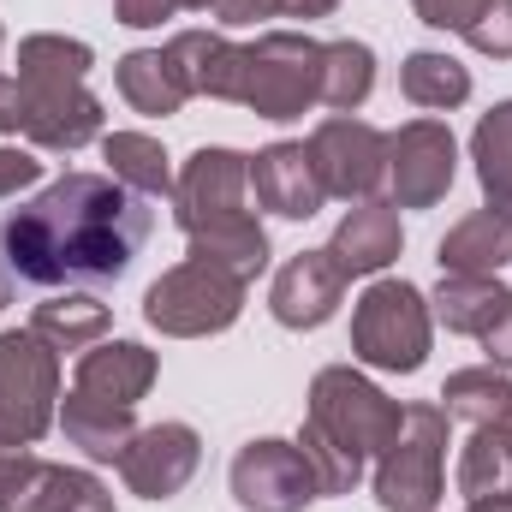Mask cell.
<instances>
[{
  "label": "cell",
  "mask_w": 512,
  "mask_h": 512,
  "mask_svg": "<svg viewBox=\"0 0 512 512\" xmlns=\"http://www.w3.org/2000/svg\"><path fill=\"white\" fill-rule=\"evenodd\" d=\"M36 179H42V161L30 149H0V197H18Z\"/></svg>",
  "instance_id": "32"
},
{
  "label": "cell",
  "mask_w": 512,
  "mask_h": 512,
  "mask_svg": "<svg viewBox=\"0 0 512 512\" xmlns=\"http://www.w3.org/2000/svg\"><path fill=\"white\" fill-rule=\"evenodd\" d=\"M512 256V215L483 209L441 239V274H495Z\"/></svg>",
  "instance_id": "21"
},
{
  "label": "cell",
  "mask_w": 512,
  "mask_h": 512,
  "mask_svg": "<svg viewBox=\"0 0 512 512\" xmlns=\"http://www.w3.org/2000/svg\"><path fill=\"white\" fill-rule=\"evenodd\" d=\"M453 131L441 120H411L405 131L387 137V179H393V197L405 209H429L447 197L453 185Z\"/></svg>",
  "instance_id": "12"
},
{
  "label": "cell",
  "mask_w": 512,
  "mask_h": 512,
  "mask_svg": "<svg viewBox=\"0 0 512 512\" xmlns=\"http://www.w3.org/2000/svg\"><path fill=\"white\" fill-rule=\"evenodd\" d=\"M471 512H512V495H483V501H471Z\"/></svg>",
  "instance_id": "37"
},
{
  "label": "cell",
  "mask_w": 512,
  "mask_h": 512,
  "mask_svg": "<svg viewBox=\"0 0 512 512\" xmlns=\"http://www.w3.org/2000/svg\"><path fill=\"white\" fill-rule=\"evenodd\" d=\"M441 399H447V417L477 423V429L507 423L512 417V382L501 376V370H459V376H447Z\"/></svg>",
  "instance_id": "26"
},
{
  "label": "cell",
  "mask_w": 512,
  "mask_h": 512,
  "mask_svg": "<svg viewBox=\"0 0 512 512\" xmlns=\"http://www.w3.org/2000/svg\"><path fill=\"white\" fill-rule=\"evenodd\" d=\"M191 262H209V268H227L233 280L251 286L256 274L268 268V233L256 227L251 215H233V221H209L191 233Z\"/></svg>",
  "instance_id": "20"
},
{
  "label": "cell",
  "mask_w": 512,
  "mask_h": 512,
  "mask_svg": "<svg viewBox=\"0 0 512 512\" xmlns=\"http://www.w3.org/2000/svg\"><path fill=\"white\" fill-rule=\"evenodd\" d=\"M477 173H483V191L489 203L512 215V102H501L483 126H477Z\"/></svg>",
  "instance_id": "29"
},
{
  "label": "cell",
  "mask_w": 512,
  "mask_h": 512,
  "mask_svg": "<svg viewBox=\"0 0 512 512\" xmlns=\"http://www.w3.org/2000/svg\"><path fill=\"white\" fill-rule=\"evenodd\" d=\"M120 96H126L137 114H179L185 108V78H179V66L167 60V48H137L120 60Z\"/></svg>",
  "instance_id": "23"
},
{
  "label": "cell",
  "mask_w": 512,
  "mask_h": 512,
  "mask_svg": "<svg viewBox=\"0 0 512 512\" xmlns=\"http://www.w3.org/2000/svg\"><path fill=\"white\" fill-rule=\"evenodd\" d=\"M251 191L262 209L286 215V221H310L322 209V179L310 167V149L304 143H268L262 155L251 161Z\"/></svg>",
  "instance_id": "14"
},
{
  "label": "cell",
  "mask_w": 512,
  "mask_h": 512,
  "mask_svg": "<svg viewBox=\"0 0 512 512\" xmlns=\"http://www.w3.org/2000/svg\"><path fill=\"white\" fill-rule=\"evenodd\" d=\"M60 429H66L72 447H84L90 459H114V465H120V453H126L131 435H137L131 405H102V399H90V393H72V399H66Z\"/></svg>",
  "instance_id": "22"
},
{
  "label": "cell",
  "mask_w": 512,
  "mask_h": 512,
  "mask_svg": "<svg viewBox=\"0 0 512 512\" xmlns=\"http://www.w3.org/2000/svg\"><path fill=\"white\" fill-rule=\"evenodd\" d=\"M310 167L328 197H346V203L376 197V185L387 179V137L352 114H340L310 137Z\"/></svg>",
  "instance_id": "10"
},
{
  "label": "cell",
  "mask_w": 512,
  "mask_h": 512,
  "mask_svg": "<svg viewBox=\"0 0 512 512\" xmlns=\"http://www.w3.org/2000/svg\"><path fill=\"white\" fill-rule=\"evenodd\" d=\"M6 304H12V268L0 262V310H6Z\"/></svg>",
  "instance_id": "38"
},
{
  "label": "cell",
  "mask_w": 512,
  "mask_h": 512,
  "mask_svg": "<svg viewBox=\"0 0 512 512\" xmlns=\"http://www.w3.org/2000/svg\"><path fill=\"white\" fill-rule=\"evenodd\" d=\"M316 471L292 441H251L233 459V501L251 512H304L316 501Z\"/></svg>",
  "instance_id": "9"
},
{
  "label": "cell",
  "mask_w": 512,
  "mask_h": 512,
  "mask_svg": "<svg viewBox=\"0 0 512 512\" xmlns=\"http://www.w3.org/2000/svg\"><path fill=\"white\" fill-rule=\"evenodd\" d=\"M102 155H108V179H120L126 191L137 197H173V179H167V155H161V143L155 137H143V131H114V137H102Z\"/></svg>",
  "instance_id": "24"
},
{
  "label": "cell",
  "mask_w": 512,
  "mask_h": 512,
  "mask_svg": "<svg viewBox=\"0 0 512 512\" xmlns=\"http://www.w3.org/2000/svg\"><path fill=\"white\" fill-rule=\"evenodd\" d=\"M370 90H376V54L364 42H328L322 48V102L352 114V108H364Z\"/></svg>",
  "instance_id": "28"
},
{
  "label": "cell",
  "mask_w": 512,
  "mask_h": 512,
  "mask_svg": "<svg viewBox=\"0 0 512 512\" xmlns=\"http://www.w3.org/2000/svg\"><path fill=\"white\" fill-rule=\"evenodd\" d=\"M0 131H24V102L12 78H0Z\"/></svg>",
  "instance_id": "34"
},
{
  "label": "cell",
  "mask_w": 512,
  "mask_h": 512,
  "mask_svg": "<svg viewBox=\"0 0 512 512\" xmlns=\"http://www.w3.org/2000/svg\"><path fill=\"white\" fill-rule=\"evenodd\" d=\"M512 310V292L495 274H447L441 292H435V316L453 328V334H489L501 316Z\"/></svg>",
  "instance_id": "19"
},
{
  "label": "cell",
  "mask_w": 512,
  "mask_h": 512,
  "mask_svg": "<svg viewBox=\"0 0 512 512\" xmlns=\"http://www.w3.org/2000/svg\"><path fill=\"white\" fill-rule=\"evenodd\" d=\"M90 48L66 36H30L18 42V102L24 131L42 149H84L102 131V102L84 90Z\"/></svg>",
  "instance_id": "3"
},
{
  "label": "cell",
  "mask_w": 512,
  "mask_h": 512,
  "mask_svg": "<svg viewBox=\"0 0 512 512\" xmlns=\"http://www.w3.org/2000/svg\"><path fill=\"white\" fill-rule=\"evenodd\" d=\"M334 268L352 280V274H382L387 262L399 256V215L387 209V203H364V209H352L346 221H340V233H334Z\"/></svg>",
  "instance_id": "17"
},
{
  "label": "cell",
  "mask_w": 512,
  "mask_h": 512,
  "mask_svg": "<svg viewBox=\"0 0 512 512\" xmlns=\"http://www.w3.org/2000/svg\"><path fill=\"white\" fill-rule=\"evenodd\" d=\"M102 328H108V304H96L90 292L48 298V304H36V322H30V334H42L54 352H78V346L96 340Z\"/></svg>",
  "instance_id": "27"
},
{
  "label": "cell",
  "mask_w": 512,
  "mask_h": 512,
  "mask_svg": "<svg viewBox=\"0 0 512 512\" xmlns=\"http://www.w3.org/2000/svg\"><path fill=\"white\" fill-rule=\"evenodd\" d=\"M352 352L364 364H376V370H393V376L423 370V358H429L423 292L405 286V280H376L352 310Z\"/></svg>",
  "instance_id": "5"
},
{
  "label": "cell",
  "mask_w": 512,
  "mask_h": 512,
  "mask_svg": "<svg viewBox=\"0 0 512 512\" xmlns=\"http://www.w3.org/2000/svg\"><path fill=\"white\" fill-rule=\"evenodd\" d=\"M155 382V352H143L137 340H108L96 352H84L78 364V393L102 399V405H137Z\"/></svg>",
  "instance_id": "16"
},
{
  "label": "cell",
  "mask_w": 512,
  "mask_h": 512,
  "mask_svg": "<svg viewBox=\"0 0 512 512\" xmlns=\"http://www.w3.org/2000/svg\"><path fill=\"white\" fill-rule=\"evenodd\" d=\"M60 399V358L42 334H0V447H30Z\"/></svg>",
  "instance_id": "6"
},
{
  "label": "cell",
  "mask_w": 512,
  "mask_h": 512,
  "mask_svg": "<svg viewBox=\"0 0 512 512\" xmlns=\"http://www.w3.org/2000/svg\"><path fill=\"white\" fill-rule=\"evenodd\" d=\"M149 227V197L102 173H66L0 221V262L30 286H114Z\"/></svg>",
  "instance_id": "1"
},
{
  "label": "cell",
  "mask_w": 512,
  "mask_h": 512,
  "mask_svg": "<svg viewBox=\"0 0 512 512\" xmlns=\"http://www.w3.org/2000/svg\"><path fill=\"white\" fill-rule=\"evenodd\" d=\"M262 120H298L310 102H322V48L310 36L274 30L245 48L239 60V96Z\"/></svg>",
  "instance_id": "4"
},
{
  "label": "cell",
  "mask_w": 512,
  "mask_h": 512,
  "mask_svg": "<svg viewBox=\"0 0 512 512\" xmlns=\"http://www.w3.org/2000/svg\"><path fill=\"white\" fill-rule=\"evenodd\" d=\"M405 429V411L370 387L358 370H322L310 387V423H304V459L316 471L322 495H346L364 477V459L387 453Z\"/></svg>",
  "instance_id": "2"
},
{
  "label": "cell",
  "mask_w": 512,
  "mask_h": 512,
  "mask_svg": "<svg viewBox=\"0 0 512 512\" xmlns=\"http://www.w3.org/2000/svg\"><path fill=\"white\" fill-rule=\"evenodd\" d=\"M167 12H179V0H120V24H161Z\"/></svg>",
  "instance_id": "33"
},
{
  "label": "cell",
  "mask_w": 512,
  "mask_h": 512,
  "mask_svg": "<svg viewBox=\"0 0 512 512\" xmlns=\"http://www.w3.org/2000/svg\"><path fill=\"white\" fill-rule=\"evenodd\" d=\"M489 0H417V12H423V24H435V30H471V18L483 12Z\"/></svg>",
  "instance_id": "31"
},
{
  "label": "cell",
  "mask_w": 512,
  "mask_h": 512,
  "mask_svg": "<svg viewBox=\"0 0 512 512\" xmlns=\"http://www.w3.org/2000/svg\"><path fill=\"white\" fill-rule=\"evenodd\" d=\"M239 304H245V280H233L227 268H209V262H179L173 274H161L149 286L143 316L161 334H221V328H233Z\"/></svg>",
  "instance_id": "8"
},
{
  "label": "cell",
  "mask_w": 512,
  "mask_h": 512,
  "mask_svg": "<svg viewBox=\"0 0 512 512\" xmlns=\"http://www.w3.org/2000/svg\"><path fill=\"white\" fill-rule=\"evenodd\" d=\"M465 42H471L477 54H495V60H512V0H489V6H483V12L471 18Z\"/></svg>",
  "instance_id": "30"
},
{
  "label": "cell",
  "mask_w": 512,
  "mask_h": 512,
  "mask_svg": "<svg viewBox=\"0 0 512 512\" xmlns=\"http://www.w3.org/2000/svg\"><path fill=\"white\" fill-rule=\"evenodd\" d=\"M167 60L179 66V78H185L191 96H221V102L239 96V60H245V48L209 36V30H185V36L167 42Z\"/></svg>",
  "instance_id": "18"
},
{
  "label": "cell",
  "mask_w": 512,
  "mask_h": 512,
  "mask_svg": "<svg viewBox=\"0 0 512 512\" xmlns=\"http://www.w3.org/2000/svg\"><path fill=\"white\" fill-rule=\"evenodd\" d=\"M399 90H405V102H411V108L441 114V108H459V102L471 96V72H465L453 54L417 48V54L405 60V72H399Z\"/></svg>",
  "instance_id": "25"
},
{
  "label": "cell",
  "mask_w": 512,
  "mask_h": 512,
  "mask_svg": "<svg viewBox=\"0 0 512 512\" xmlns=\"http://www.w3.org/2000/svg\"><path fill=\"white\" fill-rule=\"evenodd\" d=\"M447 411L441 405H405V441H393L376 471V501L387 512H435L441 501V465H447Z\"/></svg>",
  "instance_id": "7"
},
{
  "label": "cell",
  "mask_w": 512,
  "mask_h": 512,
  "mask_svg": "<svg viewBox=\"0 0 512 512\" xmlns=\"http://www.w3.org/2000/svg\"><path fill=\"white\" fill-rule=\"evenodd\" d=\"M483 346H489V358H501V364H512V310L483 334Z\"/></svg>",
  "instance_id": "35"
},
{
  "label": "cell",
  "mask_w": 512,
  "mask_h": 512,
  "mask_svg": "<svg viewBox=\"0 0 512 512\" xmlns=\"http://www.w3.org/2000/svg\"><path fill=\"white\" fill-rule=\"evenodd\" d=\"M197 459H203V441L191 423H155L131 435V447L120 453V477L143 501H173L197 477Z\"/></svg>",
  "instance_id": "13"
},
{
  "label": "cell",
  "mask_w": 512,
  "mask_h": 512,
  "mask_svg": "<svg viewBox=\"0 0 512 512\" xmlns=\"http://www.w3.org/2000/svg\"><path fill=\"white\" fill-rule=\"evenodd\" d=\"M340 292H346V274L334 268L328 251H298L280 274H274V316L286 328H322L334 310H340Z\"/></svg>",
  "instance_id": "15"
},
{
  "label": "cell",
  "mask_w": 512,
  "mask_h": 512,
  "mask_svg": "<svg viewBox=\"0 0 512 512\" xmlns=\"http://www.w3.org/2000/svg\"><path fill=\"white\" fill-rule=\"evenodd\" d=\"M334 6H340V0H280L286 18H328Z\"/></svg>",
  "instance_id": "36"
},
{
  "label": "cell",
  "mask_w": 512,
  "mask_h": 512,
  "mask_svg": "<svg viewBox=\"0 0 512 512\" xmlns=\"http://www.w3.org/2000/svg\"><path fill=\"white\" fill-rule=\"evenodd\" d=\"M245 191H251V155L239 149H197L173 185V215L185 233L209 227V221H233L245 215Z\"/></svg>",
  "instance_id": "11"
}]
</instances>
